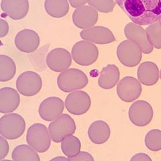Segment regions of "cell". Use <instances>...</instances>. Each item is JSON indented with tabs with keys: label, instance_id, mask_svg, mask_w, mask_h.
<instances>
[{
	"label": "cell",
	"instance_id": "ffe728a7",
	"mask_svg": "<svg viewBox=\"0 0 161 161\" xmlns=\"http://www.w3.org/2000/svg\"><path fill=\"white\" fill-rule=\"evenodd\" d=\"M137 75L140 83L147 86H152L158 82L159 70L155 63L147 61L140 64Z\"/></svg>",
	"mask_w": 161,
	"mask_h": 161
},
{
	"label": "cell",
	"instance_id": "9c48e42d",
	"mask_svg": "<svg viewBox=\"0 0 161 161\" xmlns=\"http://www.w3.org/2000/svg\"><path fill=\"white\" fill-rule=\"evenodd\" d=\"M128 116L133 124L140 127L145 126L153 119V109L149 103L144 100H139L130 106Z\"/></svg>",
	"mask_w": 161,
	"mask_h": 161
},
{
	"label": "cell",
	"instance_id": "ba28073f",
	"mask_svg": "<svg viewBox=\"0 0 161 161\" xmlns=\"http://www.w3.org/2000/svg\"><path fill=\"white\" fill-rule=\"evenodd\" d=\"M42 81L40 75L33 71L22 73L16 80L18 92L24 96L31 97L36 95L42 89Z\"/></svg>",
	"mask_w": 161,
	"mask_h": 161
},
{
	"label": "cell",
	"instance_id": "7c38bea8",
	"mask_svg": "<svg viewBox=\"0 0 161 161\" xmlns=\"http://www.w3.org/2000/svg\"><path fill=\"white\" fill-rule=\"evenodd\" d=\"M125 36L136 43L144 54H150L153 50V46L149 42L146 30L139 24L131 22L124 28Z\"/></svg>",
	"mask_w": 161,
	"mask_h": 161
},
{
	"label": "cell",
	"instance_id": "484cf974",
	"mask_svg": "<svg viewBox=\"0 0 161 161\" xmlns=\"http://www.w3.org/2000/svg\"><path fill=\"white\" fill-rule=\"evenodd\" d=\"M81 144L78 138L73 135L68 136L61 141V149L63 154L68 158L77 155L80 150Z\"/></svg>",
	"mask_w": 161,
	"mask_h": 161
},
{
	"label": "cell",
	"instance_id": "9a60e30c",
	"mask_svg": "<svg viewBox=\"0 0 161 161\" xmlns=\"http://www.w3.org/2000/svg\"><path fill=\"white\" fill-rule=\"evenodd\" d=\"M15 45L23 53H31L36 50L40 44L38 34L32 30L24 29L19 31L15 37Z\"/></svg>",
	"mask_w": 161,
	"mask_h": 161
},
{
	"label": "cell",
	"instance_id": "52a82bcc",
	"mask_svg": "<svg viewBox=\"0 0 161 161\" xmlns=\"http://www.w3.org/2000/svg\"><path fill=\"white\" fill-rule=\"evenodd\" d=\"M142 50L138 45L131 40H125L117 48V56L124 66L133 67L140 63L142 59Z\"/></svg>",
	"mask_w": 161,
	"mask_h": 161
},
{
	"label": "cell",
	"instance_id": "cb8c5ba5",
	"mask_svg": "<svg viewBox=\"0 0 161 161\" xmlns=\"http://www.w3.org/2000/svg\"><path fill=\"white\" fill-rule=\"evenodd\" d=\"M16 66L12 58L6 55H0V80L6 82L14 78Z\"/></svg>",
	"mask_w": 161,
	"mask_h": 161
},
{
	"label": "cell",
	"instance_id": "4fadbf2b",
	"mask_svg": "<svg viewBox=\"0 0 161 161\" xmlns=\"http://www.w3.org/2000/svg\"><path fill=\"white\" fill-rule=\"evenodd\" d=\"M46 60L48 67L55 72L64 71L70 66L72 62L70 53L62 48L52 50L47 54Z\"/></svg>",
	"mask_w": 161,
	"mask_h": 161
},
{
	"label": "cell",
	"instance_id": "4316f807",
	"mask_svg": "<svg viewBox=\"0 0 161 161\" xmlns=\"http://www.w3.org/2000/svg\"><path fill=\"white\" fill-rule=\"evenodd\" d=\"M146 32L149 42L153 47L161 49V20L148 25Z\"/></svg>",
	"mask_w": 161,
	"mask_h": 161
},
{
	"label": "cell",
	"instance_id": "5bb4252c",
	"mask_svg": "<svg viewBox=\"0 0 161 161\" xmlns=\"http://www.w3.org/2000/svg\"><path fill=\"white\" fill-rule=\"evenodd\" d=\"M80 36L85 40L98 44H107L115 40L112 31L103 26H92L83 29Z\"/></svg>",
	"mask_w": 161,
	"mask_h": 161
},
{
	"label": "cell",
	"instance_id": "1f68e13d",
	"mask_svg": "<svg viewBox=\"0 0 161 161\" xmlns=\"http://www.w3.org/2000/svg\"><path fill=\"white\" fill-rule=\"evenodd\" d=\"M0 36L3 38L6 36L9 31V25L7 22L5 21L3 19H0Z\"/></svg>",
	"mask_w": 161,
	"mask_h": 161
},
{
	"label": "cell",
	"instance_id": "3957f363",
	"mask_svg": "<svg viewBox=\"0 0 161 161\" xmlns=\"http://www.w3.org/2000/svg\"><path fill=\"white\" fill-rule=\"evenodd\" d=\"M51 140L49 130L42 124H34L28 130L27 143L38 153L47 151L50 147Z\"/></svg>",
	"mask_w": 161,
	"mask_h": 161
},
{
	"label": "cell",
	"instance_id": "44dd1931",
	"mask_svg": "<svg viewBox=\"0 0 161 161\" xmlns=\"http://www.w3.org/2000/svg\"><path fill=\"white\" fill-rule=\"evenodd\" d=\"M89 139L96 144H102L107 142L110 136L109 125L102 120L95 121L91 124L88 130Z\"/></svg>",
	"mask_w": 161,
	"mask_h": 161
},
{
	"label": "cell",
	"instance_id": "e575fe53",
	"mask_svg": "<svg viewBox=\"0 0 161 161\" xmlns=\"http://www.w3.org/2000/svg\"><path fill=\"white\" fill-rule=\"evenodd\" d=\"M51 160H69V158H65V157H55L53 159H51Z\"/></svg>",
	"mask_w": 161,
	"mask_h": 161
},
{
	"label": "cell",
	"instance_id": "30bf717a",
	"mask_svg": "<svg viewBox=\"0 0 161 161\" xmlns=\"http://www.w3.org/2000/svg\"><path fill=\"white\" fill-rule=\"evenodd\" d=\"M89 95L82 91H75L70 93L65 100V107L68 112L73 115H82L86 113L91 107Z\"/></svg>",
	"mask_w": 161,
	"mask_h": 161
},
{
	"label": "cell",
	"instance_id": "83f0119b",
	"mask_svg": "<svg viewBox=\"0 0 161 161\" xmlns=\"http://www.w3.org/2000/svg\"><path fill=\"white\" fill-rule=\"evenodd\" d=\"M145 144L147 147L153 151L157 152L161 150V130H153L148 132L145 137Z\"/></svg>",
	"mask_w": 161,
	"mask_h": 161
},
{
	"label": "cell",
	"instance_id": "2e32d148",
	"mask_svg": "<svg viewBox=\"0 0 161 161\" xmlns=\"http://www.w3.org/2000/svg\"><path fill=\"white\" fill-rule=\"evenodd\" d=\"M64 104L61 99L57 97H50L40 103L38 112L40 116L45 121H53L61 115Z\"/></svg>",
	"mask_w": 161,
	"mask_h": 161
},
{
	"label": "cell",
	"instance_id": "d6a6232c",
	"mask_svg": "<svg viewBox=\"0 0 161 161\" xmlns=\"http://www.w3.org/2000/svg\"><path fill=\"white\" fill-rule=\"evenodd\" d=\"M131 161H134V160H136V161H139V160H145V161H151L150 157L147 154L144 153H138L136 154H135L134 156H133V157L130 159Z\"/></svg>",
	"mask_w": 161,
	"mask_h": 161
},
{
	"label": "cell",
	"instance_id": "8d00e7d4",
	"mask_svg": "<svg viewBox=\"0 0 161 161\" xmlns=\"http://www.w3.org/2000/svg\"><path fill=\"white\" fill-rule=\"evenodd\" d=\"M160 20H161V19H160Z\"/></svg>",
	"mask_w": 161,
	"mask_h": 161
},
{
	"label": "cell",
	"instance_id": "e0dca14e",
	"mask_svg": "<svg viewBox=\"0 0 161 161\" xmlns=\"http://www.w3.org/2000/svg\"><path fill=\"white\" fill-rule=\"evenodd\" d=\"M98 11L92 6H83L75 9L73 22L77 28L86 29L93 26L98 19Z\"/></svg>",
	"mask_w": 161,
	"mask_h": 161
},
{
	"label": "cell",
	"instance_id": "f546056e",
	"mask_svg": "<svg viewBox=\"0 0 161 161\" xmlns=\"http://www.w3.org/2000/svg\"><path fill=\"white\" fill-rule=\"evenodd\" d=\"M2 136H0V160H3L6 157L9 152V145L6 140Z\"/></svg>",
	"mask_w": 161,
	"mask_h": 161
},
{
	"label": "cell",
	"instance_id": "7a4b0ae2",
	"mask_svg": "<svg viewBox=\"0 0 161 161\" xmlns=\"http://www.w3.org/2000/svg\"><path fill=\"white\" fill-rule=\"evenodd\" d=\"M88 83V78L81 70L77 69H67L57 78L58 88L64 92L70 93L84 88Z\"/></svg>",
	"mask_w": 161,
	"mask_h": 161
},
{
	"label": "cell",
	"instance_id": "836d02e7",
	"mask_svg": "<svg viewBox=\"0 0 161 161\" xmlns=\"http://www.w3.org/2000/svg\"><path fill=\"white\" fill-rule=\"evenodd\" d=\"M89 0H69V2L73 8H78L85 6V4L89 2Z\"/></svg>",
	"mask_w": 161,
	"mask_h": 161
},
{
	"label": "cell",
	"instance_id": "d590c367",
	"mask_svg": "<svg viewBox=\"0 0 161 161\" xmlns=\"http://www.w3.org/2000/svg\"><path fill=\"white\" fill-rule=\"evenodd\" d=\"M160 79H161V70H160Z\"/></svg>",
	"mask_w": 161,
	"mask_h": 161
},
{
	"label": "cell",
	"instance_id": "ac0fdd59",
	"mask_svg": "<svg viewBox=\"0 0 161 161\" xmlns=\"http://www.w3.org/2000/svg\"><path fill=\"white\" fill-rule=\"evenodd\" d=\"M1 8L10 18L15 20L21 19L28 12V0H2Z\"/></svg>",
	"mask_w": 161,
	"mask_h": 161
},
{
	"label": "cell",
	"instance_id": "277c9868",
	"mask_svg": "<svg viewBox=\"0 0 161 161\" xmlns=\"http://www.w3.org/2000/svg\"><path fill=\"white\" fill-rule=\"evenodd\" d=\"M26 129V123L21 115L9 114L0 119V134L8 140L19 138Z\"/></svg>",
	"mask_w": 161,
	"mask_h": 161
},
{
	"label": "cell",
	"instance_id": "5b68a950",
	"mask_svg": "<svg viewBox=\"0 0 161 161\" xmlns=\"http://www.w3.org/2000/svg\"><path fill=\"white\" fill-rule=\"evenodd\" d=\"M48 130L52 140L58 143L61 142L65 137L75 133L76 124L69 115L63 114L50 124Z\"/></svg>",
	"mask_w": 161,
	"mask_h": 161
},
{
	"label": "cell",
	"instance_id": "7402d4cb",
	"mask_svg": "<svg viewBox=\"0 0 161 161\" xmlns=\"http://www.w3.org/2000/svg\"><path fill=\"white\" fill-rule=\"evenodd\" d=\"M119 79V69L114 64H108L101 70L98 84L100 87L109 89L116 85Z\"/></svg>",
	"mask_w": 161,
	"mask_h": 161
},
{
	"label": "cell",
	"instance_id": "603a6c76",
	"mask_svg": "<svg viewBox=\"0 0 161 161\" xmlns=\"http://www.w3.org/2000/svg\"><path fill=\"white\" fill-rule=\"evenodd\" d=\"M44 7L48 15L56 18L66 16L69 10L68 0H45Z\"/></svg>",
	"mask_w": 161,
	"mask_h": 161
},
{
	"label": "cell",
	"instance_id": "d6986e66",
	"mask_svg": "<svg viewBox=\"0 0 161 161\" xmlns=\"http://www.w3.org/2000/svg\"><path fill=\"white\" fill-rule=\"evenodd\" d=\"M19 95L16 89L11 87H3L0 89V112L12 113L19 105Z\"/></svg>",
	"mask_w": 161,
	"mask_h": 161
},
{
	"label": "cell",
	"instance_id": "6da1fadb",
	"mask_svg": "<svg viewBox=\"0 0 161 161\" xmlns=\"http://www.w3.org/2000/svg\"><path fill=\"white\" fill-rule=\"evenodd\" d=\"M132 21L150 25L161 19V0H115Z\"/></svg>",
	"mask_w": 161,
	"mask_h": 161
},
{
	"label": "cell",
	"instance_id": "f1b7e54d",
	"mask_svg": "<svg viewBox=\"0 0 161 161\" xmlns=\"http://www.w3.org/2000/svg\"><path fill=\"white\" fill-rule=\"evenodd\" d=\"M88 3L98 12L109 13L113 11L116 3L115 0H89Z\"/></svg>",
	"mask_w": 161,
	"mask_h": 161
},
{
	"label": "cell",
	"instance_id": "d4e9b609",
	"mask_svg": "<svg viewBox=\"0 0 161 161\" xmlns=\"http://www.w3.org/2000/svg\"><path fill=\"white\" fill-rule=\"evenodd\" d=\"M12 159L15 161H40V157L32 147L29 145L22 144L15 148L12 153Z\"/></svg>",
	"mask_w": 161,
	"mask_h": 161
},
{
	"label": "cell",
	"instance_id": "8992f818",
	"mask_svg": "<svg viewBox=\"0 0 161 161\" xmlns=\"http://www.w3.org/2000/svg\"><path fill=\"white\" fill-rule=\"evenodd\" d=\"M71 54L75 63L81 66H89L96 61L99 51L93 43L84 40L74 45Z\"/></svg>",
	"mask_w": 161,
	"mask_h": 161
},
{
	"label": "cell",
	"instance_id": "4dcf8cb0",
	"mask_svg": "<svg viewBox=\"0 0 161 161\" xmlns=\"http://www.w3.org/2000/svg\"><path fill=\"white\" fill-rule=\"evenodd\" d=\"M69 160H89V161H93L94 158L92 156V154H90L86 152H79L77 155L74 156L73 157L69 158Z\"/></svg>",
	"mask_w": 161,
	"mask_h": 161
},
{
	"label": "cell",
	"instance_id": "8fae6325",
	"mask_svg": "<svg viewBox=\"0 0 161 161\" xmlns=\"http://www.w3.org/2000/svg\"><path fill=\"white\" fill-rule=\"evenodd\" d=\"M142 93V86L139 80L132 77H125L117 86L118 97L125 102H132L138 99Z\"/></svg>",
	"mask_w": 161,
	"mask_h": 161
}]
</instances>
